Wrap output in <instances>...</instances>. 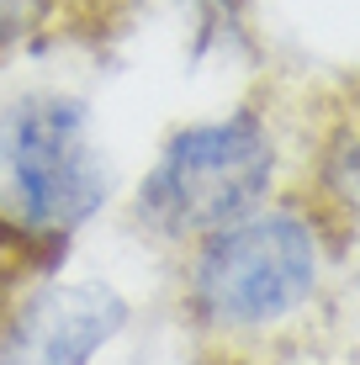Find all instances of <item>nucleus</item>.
<instances>
[{
  "instance_id": "nucleus-1",
  "label": "nucleus",
  "mask_w": 360,
  "mask_h": 365,
  "mask_svg": "<svg viewBox=\"0 0 360 365\" xmlns=\"http://www.w3.org/2000/svg\"><path fill=\"white\" fill-rule=\"evenodd\" d=\"M344 238L302 191L196 238L175 255V307L196 349H250L297 329L329 292Z\"/></svg>"
},
{
  "instance_id": "nucleus-2",
  "label": "nucleus",
  "mask_w": 360,
  "mask_h": 365,
  "mask_svg": "<svg viewBox=\"0 0 360 365\" xmlns=\"http://www.w3.org/2000/svg\"><path fill=\"white\" fill-rule=\"evenodd\" d=\"M117 196L91 106L27 91L0 111V297L69 270L74 238Z\"/></svg>"
},
{
  "instance_id": "nucleus-3",
  "label": "nucleus",
  "mask_w": 360,
  "mask_h": 365,
  "mask_svg": "<svg viewBox=\"0 0 360 365\" xmlns=\"http://www.w3.org/2000/svg\"><path fill=\"white\" fill-rule=\"evenodd\" d=\"M281 133L265 106L244 101L217 117L180 122L154 148L138 191L128 196V217L148 244L191 249L196 238L228 228L281 196Z\"/></svg>"
},
{
  "instance_id": "nucleus-4",
  "label": "nucleus",
  "mask_w": 360,
  "mask_h": 365,
  "mask_svg": "<svg viewBox=\"0 0 360 365\" xmlns=\"http://www.w3.org/2000/svg\"><path fill=\"white\" fill-rule=\"evenodd\" d=\"M133 329V302L106 275H48L0 297V365H101Z\"/></svg>"
},
{
  "instance_id": "nucleus-5",
  "label": "nucleus",
  "mask_w": 360,
  "mask_h": 365,
  "mask_svg": "<svg viewBox=\"0 0 360 365\" xmlns=\"http://www.w3.org/2000/svg\"><path fill=\"white\" fill-rule=\"evenodd\" d=\"M58 16V0H0V53L37 43Z\"/></svg>"
}]
</instances>
